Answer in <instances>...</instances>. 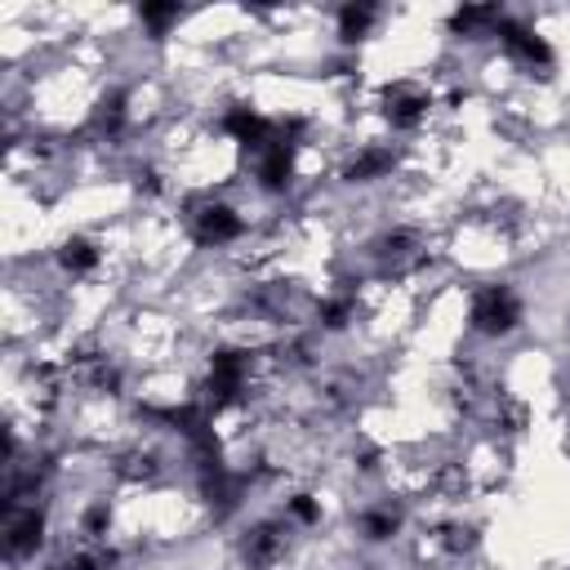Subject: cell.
Instances as JSON below:
<instances>
[{
	"instance_id": "cell-13",
	"label": "cell",
	"mask_w": 570,
	"mask_h": 570,
	"mask_svg": "<svg viewBox=\"0 0 570 570\" xmlns=\"http://www.w3.org/2000/svg\"><path fill=\"white\" fill-rule=\"evenodd\" d=\"M58 259H63V268H67L72 277H80V272L98 268V246H94V241H85V237H72V241H63Z\"/></svg>"
},
{
	"instance_id": "cell-3",
	"label": "cell",
	"mask_w": 570,
	"mask_h": 570,
	"mask_svg": "<svg viewBox=\"0 0 570 570\" xmlns=\"http://www.w3.org/2000/svg\"><path fill=\"white\" fill-rule=\"evenodd\" d=\"M495 32L504 36V45H508V54H513L517 63H526V67H539V72H548V67H552V50H548V41H544V36H535L526 23H517V19H504Z\"/></svg>"
},
{
	"instance_id": "cell-16",
	"label": "cell",
	"mask_w": 570,
	"mask_h": 570,
	"mask_svg": "<svg viewBox=\"0 0 570 570\" xmlns=\"http://www.w3.org/2000/svg\"><path fill=\"white\" fill-rule=\"evenodd\" d=\"M121 121H126V98H121V94H111V98L98 107V130L117 135V130H121Z\"/></svg>"
},
{
	"instance_id": "cell-12",
	"label": "cell",
	"mask_w": 570,
	"mask_h": 570,
	"mask_svg": "<svg viewBox=\"0 0 570 570\" xmlns=\"http://www.w3.org/2000/svg\"><path fill=\"white\" fill-rule=\"evenodd\" d=\"M375 19H379L375 6H344V10H338V41H344V45H357V41L375 28Z\"/></svg>"
},
{
	"instance_id": "cell-4",
	"label": "cell",
	"mask_w": 570,
	"mask_h": 570,
	"mask_svg": "<svg viewBox=\"0 0 570 570\" xmlns=\"http://www.w3.org/2000/svg\"><path fill=\"white\" fill-rule=\"evenodd\" d=\"M246 388V353H214L209 357V392L214 401H237Z\"/></svg>"
},
{
	"instance_id": "cell-17",
	"label": "cell",
	"mask_w": 570,
	"mask_h": 570,
	"mask_svg": "<svg viewBox=\"0 0 570 570\" xmlns=\"http://www.w3.org/2000/svg\"><path fill=\"white\" fill-rule=\"evenodd\" d=\"M348 316H353V303H348V299H325V303H321V325H325V330H344Z\"/></svg>"
},
{
	"instance_id": "cell-20",
	"label": "cell",
	"mask_w": 570,
	"mask_h": 570,
	"mask_svg": "<svg viewBox=\"0 0 570 570\" xmlns=\"http://www.w3.org/2000/svg\"><path fill=\"white\" fill-rule=\"evenodd\" d=\"M290 517H294V521H303V526H312V521L321 517V508H316V499H312V495H294V499H290Z\"/></svg>"
},
{
	"instance_id": "cell-6",
	"label": "cell",
	"mask_w": 570,
	"mask_h": 570,
	"mask_svg": "<svg viewBox=\"0 0 570 570\" xmlns=\"http://www.w3.org/2000/svg\"><path fill=\"white\" fill-rule=\"evenodd\" d=\"M259 179H264V187H268V192H286V187H290V179H294V143L272 139V143L264 148Z\"/></svg>"
},
{
	"instance_id": "cell-10",
	"label": "cell",
	"mask_w": 570,
	"mask_h": 570,
	"mask_svg": "<svg viewBox=\"0 0 570 570\" xmlns=\"http://www.w3.org/2000/svg\"><path fill=\"white\" fill-rule=\"evenodd\" d=\"M392 165H397V157H392L388 148H366L362 157H353V161H348L344 179H348V183H375V179H384Z\"/></svg>"
},
{
	"instance_id": "cell-5",
	"label": "cell",
	"mask_w": 570,
	"mask_h": 570,
	"mask_svg": "<svg viewBox=\"0 0 570 570\" xmlns=\"http://www.w3.org/2000/svg\"><path fill=\"white\" fill-rule=\"evenodd\" d=\"M241 237V214L227 209V205H205L196 214V241L201 246H227Z\"/></svg>"
},
{
	"instance_id": "cell-21",
	"label": "cell",
	"mask_w": 570,
	"mask_h": 570,
	"mask_svg": "<svg viewBox=\"0 0 570 570\" xmlns=\"http://www.w3.org/2000/svg\"><path fill=\"white\" fill-rule=\"evenodd\" d=\"M445 544H450L454 552H469L477 539H473V530H469V526H450V530H445Z\"/></svg>"
},
{
	"instance_id": "cell-15",
	"label": "cell",
	"mask_w": 570,
	"mask_h": 570,
	"mask_svg": "<svg viewBox=\"0 0 570 570\" xmlns=\"http://www.w3.org/2000/svg\"><path fill=\"white\" fill-rule=\"evenodd\" d=\"M139 19L161 36L165 28H174V23L183 19V10H179V6H143V10H139Z\"/></svg>"
},
{
	"instance_id": "cell-18",
	"label": "cell",
	"mask_w": 570,
	"mask_h": 570,
	"mask_svg": "<svg viewBox=\"0 0 570 570\" xmlns=\"http://www.w3.org/2000/svg\"><path fill=\"white\" fill-rule=\"evenodd\" d=\"M111 566V552H76L72 561H58L54 570H107Z\"/></svg>"
},
{
	"instance_id": "cell-8",
	"label": "cell",
	"mask_w": 570,
	"mask_h": 570,
	"mask_svg": "<svg viewBox=\"0 0 570 570\" xmlns=\"http://www.w3.org/2000/svg\"><path fill=\"white\" fill-rule=\"evenodd\" d=\"M223 130L233 139H241L246 148H268L272 143V126L259 117L255 107H233V111H227V121H223Z\"/></svg>"
},
{
	"instance_id": "cell-14",
	"label": "cell",
	"mask_w": 570,
	"mask_h": 570,
	"mask_svg": "<svg viewBox=\"0 0 570 570\" xmlns=\"http://www.w3.org/2000/svg\"><path fill=\"white\" fill-rule=\"evenodd\" d=\"M362 535H366V539H375V544L392 539V535H397V513H388V508L366 513V517H362Z\"/></svg>"
},
{
	"instance_id": "cell-19",
	"label": "cell",
	"mask_w": 570,
	"mask_h": 570,
	"mask_svg": "<svg viewBox=\"0 0 570 570\" xmlns=\"http://www.w3.org/2000/svg\"><path fill=\"white\" fill-rule=\"evenodd\" d=\"M107 521H111L107 504H94V508L85 513V539H103V535H107Z\"/></svg>"
},
{
	"instance_id": "cell-9",
	"label": "cell",
	"mask_w": 570,
	"mask_h": 570,
	"mask_svg": "<svg viewBox=\"0 0 570 570\" xmlns=\"http://www.w3.org/2000/svg\"><path fill=\"white\" fill-rule=\"evenodd\" d=\"M281 552H286V535H281L277 521H259V526L246 535V561H250V566H272Z\"/></svg>"
},
{
	"instance_id": "cell-2",
	"label": "cell",
	"mask_w": 570,
	"mask_h": 570,
	"mask_svg": "<svg viewBox=\"0 0 570 570\" xmlns=\"http://www.w3.org/2000/svg\"><path fill=\"white\" fill-rule=\"evenodd\" d=\"M428 107H432V98H428V89H419V85H388L384 89V111H388V121L397 126V130H415L423 117H428Z\"/></svg>"
},
{
	"instance_id": "cell-11",
	"label": "cell",
	"mask_w": 570,
	"mask_h": 570,
	"mask_svg": "<svg viewBox=\"0 0 570 570\" xmlns=\"http://www.w3.org/2000/svg\"><path fill=\"white\" fill-rule=\"evenodd\" d=\"M499 23H504V10H499V6H464V10L450 14V32H454V36H473V32L499 28Z\"/></svg>"
},
{
	"instance_id": "cell-7",
	"label": "cell",
	"mask_w": 570,
	"mask_h": 570,
	"mask_svg": "<svg viewBox=\"0 0 570 570\" xmlns=\"http://www.w3.org/2000/svg\"><path fill=\"white\" fill-rule=\"evenodd\" d=\"M45 539V517L36 508H23L10 517V530H6V544H10V557H32Z\"/></svg>"
},
{
	"instance_id": "cell-1",
	"label": "cell",
	"mask_w": 570,
	"mask_h": 570,
	"mask_svg": "<svg viewBox=\"0 0 570 570\" xmlns=\"http://www.w3.org/2000/svg\"><path fill=\"white\" fill-rule=\"evenodd\" d=\"M517 325H521V299L508 286H486L473 303V330L499 338V334H513Z\"/></svg>"
}]
</instances>
